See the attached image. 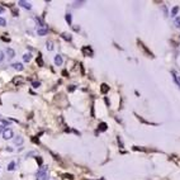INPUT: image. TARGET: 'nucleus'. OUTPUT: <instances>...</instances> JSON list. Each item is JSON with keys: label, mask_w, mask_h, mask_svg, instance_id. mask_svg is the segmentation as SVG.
Returning a JSON list of instances; mask_svg holds the SVG:
<instances>
[{"label": "nucleus", "mask_w": 180, "mask_h": 180, "mask_svg": "<svg viewBox=\"0 0 180 180\" xmlns=\"http://www.w3.org/2000/svg\"><path fill=\"white\" fill-rule=\"evenodd\" d=\"M37 64H38L39 66H43V60H42V56H41V55H39L38 58H37Z\"/></svg>", "instance_id": "6ab92c4d"}, {"label": "nucleus", "mask_w": 180, "mask_h": 180, "mask_svg": "<svg viewBox=\"0 0 180 180\" xmlns=\"http://www.w3.org/2000/svg\"><path fill=\"white\" fill-rule=\"evenodd\" d=\"M14 169H15V162L12 161V162H10V164L8 165V170H9V171H13Z\"/></svg>", "instance_id": "dca6fc26"}, {"label": "nucleus", "mask_w": 180, "mask_h": 180, "mask_svg": "<svg viewBox=\"0 0 180 180\" xmlns=\"http://www.w3.org/2000/svg\"><path fill=\"white\" fill-rule=\"evenodd\" d=\"M64 176H65V178H67V179H74V176H72L71 174H65Z\"/></svg>", "instance_id": "b1692460"}, {"label": "nucleus", "mask_w": 180, "mask_h": 180, "mask_svg": "<svg viewBox=\"0 0 180 180\" xmlns=\"http://www.w3.org/2000/svg\"><path fill=\"white\" fill-rule=\"evenodd\" d=\"M1 123H3V126H7V127H9V126H10V123H12V121H8V119H1Z\"/></svg>", "instance_id": "a211bd4d"}, {"label": "nucleus", "mask_w": 180, "mask_h": 180, "mask_svg": "<svg viewBox=\"0 0 180 180\" xmlns=\"http://www.w3.org/2000/svg\"><path fill=\"white\" fill-rule=\"evenodd\" d=\"M0 25H1V27H5V25H7V20L3 19V18H0Z\"/></svg>", "instance_id": "4be33fe9"}, {"label": "nucleus", "mask_w": 180, "mask_h": 180, "mask_svg": "<svg viewBox=\"0 0 180 180\" xmlns=\"http://www.w3.org/2000/svg\"><path fill=\"white\" fill-rule=\"evenodd\" d=\"M32 85H33V88H38L39 85H41V82H39V81H33Z\"/></svg>", "instance_id": "5701e85b"}, {"label": "nucleus", "mask_w": 180, "mask_h": 180, "mask_svg": "<svg viewBox=\"0 0 180 180\" xmlns=\"http://www.w3.org/2000/svg\"><path fill=\"white\" fill-rule=\"evenodd\" d=\"M82 52L85 53V55H88V56H89V55H90V56L93 55V51H91L90 48H88V47H84V48H82Z\"/></svg>", "instance_id": "9d476101"}, {"label": "nucleus", "mask_w": 180, "mask_h": 180, "mask_svg": "<svg viewBox=\"0 0 180 180\" xmlns=\"http://www.w3.org/2000/svg\"><path fill=\"white\" fill-rule=\"evenodd\" d=\"M14 143L15 145H22V143H23V137H22V136H16L14 138Z\"/></svg>", "instance_id": "0eeeda50"}, {"label": "nucleus", "mask_w": 180, "mask_h": 180, "mask_svg": "<svg viewBox=\"0 0 180 180\" xmlns=\"http://www.w3.org/2000/svg\"><path fill=\"white\" fill-rule=\"evenodd\" d=\"M172 75H174V80H175V82L178 84V86L180 88V77L175 74V72H172Z\"/></svg>", "instance_id": "ddd939ff"}, {"label": "nucleus", "mask_w": 180, "mask_h": 180, "mask_svg": "<svg viewBox=\"0 0 180 180\" xmlns=\"http://www.w3.org/2000/svg\"><path fill=\"white\" fill-rule=\"evenodd\" d=\"M62 38L66 39V41H71V34H69V33H62Z\"/></svg>", "instance_id": "f3484780"}, {"label": "nucleus", "mask_w": 180, "mask_h": 180, "mask_svg": "<svg viewBox=\"0 0 180 180\" xmlns=\"http://www.w3.org/2000/svg\"><path fill=\"white\" fill-rule=\"evenodd\" d=\"M3 58H4V55H3V52H0V62L3 61Z\"/></svg>", "instance_id": "cd10ccee"}, {"label": "nucleus", "mask_w": 180, "mask_h": 180, "mask_svg": "<svg viewBox=\"0 0 180 180\" xmlns=\"http://www.w3.org/2000/svg\"><path fill=\"white\" fill-rule=\"evenodd\" d=\"M55 64L57 65V66H61V65H62V57H61L60 55H56V57H55Z\"/></svg>", "instance_id": "423d86ee"}, {"label": "nucleus", "mask_w": 180, "mask_h": 180, "mask_svg": "<svg viewBox=\"0 0 180 180\" xmlns=\"http://www.w3.org/2000/svg\"><path fill=\"white\" fill-rule=\"evenodd\" d=\"M31 58H32V55H31V53H24V56H23V60L25 61V62H29V61H31Z\"/></svg>", "instance_id": "9b49d317"}, {"label": "nucleus", "mask_w": 180, "mask_h": 180, "mask_svg": "<svg viewBox=\"0 0 180 180\" xmlns=\"http://www.w3.org/2000/svg\"><path fill=\"white\" fill-rule=\"evenodd\" d=\"M37 33H38V36H44V34H47V33H48V28H47V27H43V28H38Z\"/></svg>", "instance_id": "20e7f679"}, {"label": "nucleus", "mask_w": 180, "mask_h": 180, "mask_svg": "<svg viewBox=\"0 0 180 180\" xmlns=\"http://www.w3.org/2000/svg\"><path fill=\"white\" fill-rule=\"evenodd\" d=\"M175 25H176V28H180V16H178V18H175Z\"/></svg>", "instance_id": "412c9836"}, {"label": "nucleus", "mask_w": 180, "mask_h": 180, "mask_svg": "<svg viewBox=\"0 0 180 180\" xmlns=\"http://www.w3.org/2000/svg\"><path fill=\"white\" fill-rule=\"evenodd\" d=\"M47 170H48V166L47 165H42L41 167L38 169V171L36 174V179L37 180H48Z\"/></svg>", "instance_id": "f257e3e1"}, {"label": "nucleus", "mask_w": 180, "mask_h": 180, "mask_svg": "<svg viewBox=\"0 0 180 180\" xmlns=\"http://www.w3.org/2000/svg\"><path fill=\"white\" fill-rule=\"evenodd\" d=\"M3 138L4 139H10V138H13V131L10 128L8 129H5L4 133H3Z\"/></svg>", "instance_id": "f03ea898"}, {"label": "nucleus", "mask_w": 180, "mask_h": 180, "mask_svg": "<svg viewBox=\"0 0 180 180\" xmlns=\"http://www.w3.org/2000/svg\"><path fill=\"white\" fill-rule=\"evenodd\" d=\"M46 47H47L48 51H52V49H53V43H52L51 41H48V42L46 43Z\"/></svg>", "instance_id": "4468645a"}, {"label": "nucleus", "mask_w": 180, "mask_h": 180, "mask_svg": "<svg viewBox=\"0 0 180 180\" xmlns=\"http://www.w3.org/2000/svg\"><path fill=\"white\" fill-rule=\"evenodd\" d=\"M36 160H37V162H38L39 165H42V159H41V157H38V156H37V157H36Z\"/></svg>", "instance_id": "393cba45"}, {"label": "nucleus", "mask_w": 180, "mask_h": 180, "mask_svg": "<svg viewBox=\"0 0 180 180\" xmlns=\"http://www.w3.org/2000/svg\"><path fill=\"white\" fill-rule=\"evenodd\" d=\"M66 22L69 24H71V22H72V18H71V14H66Z\"/></svg>", "instance_id": "aec40b11"}, {"label": "nucleus", "mask_w": 180, "mask_h": 180, "mask_svg": "<svg viewBox=\"0 0 180 180\" xmlns=\"http://www.w3.org/2000/svg\"><path fill=\"white\" fill-rule=\"evenodd\" d=\"M178 12H179V7H174V8L171 9V13H170V16H175V15L178 14Z\"/></svg>", "instance_id": "1a4fd4ad"}, {"label": "nucleus", "mask_w": 180, "mask_h": 180, "mask_svg": "<svg viewBox=\"0 0 180 180\" xmlns=\"http://www.w3.org/2000/svg\"><path fill=\"white\" fill-rule=\"evenodd\" d=\"M18 5H20V7H23L24 9H32V5H31V3H28V1H24V0H19L18 1Z\"/></svg>", "instance_id": "7ed1b4c3"}, {"label": "nucleus", "mask_w": 180, "mask_h": 180, "mask_svg": "<svg viewBox=\"0 0 180 180\" xmlns=\"http://www.w3.org/2000/svg\"><path fill=\"white\" fill-rule=\"evenodd\" d=\"M13 14H14V16H16L19 13H18V10H16V9H13Z\"/></svg>", "instance_id": "a878e982"}, {"label": "nucleus", "mask_w": 180, "mask_h": 180, "mask_svg": "<svg viewBox=\"0 0 180 180\" xmlns=\"http://www.w3.org/2000/svg\"><path fill=\"white\" fill-rule=\"evenodd\" d=\"M13 69H14V70H16V71H22V70L24 69V67H23V65H22V64L15 62V64H13Z\"/></svg>", "instance_id": "39448f33"}, {"label": "nucleus", "mask_w": 180, "mask_h": 180, "mask_svg": "<svg viewBox=\"0 0 180 180\" xmlns=\"http://www.w3.org/2000/svg\"><path fill=\"white\" fill-rule=\"evenodd\" d=\"M4 10H5V9H4L3 7H0V14H1V13H4Z\"/></svg>", "instance_id": "c85d7f7f"}, {"label": "nucleus", "mask_w": 180, "mask_h": 180, "mask_svg": "<svg viewBox=\"0 0 180 180\" xmlns=\"http://www.w3.org/2000/svg\"><path fill=\"white\" fill-rule=\"evenodd\" d=\"M99 131H106V123H100V124H99Z\"/></svg>", "instance_id": "2eb2a0df"}, {"label": "nucleus", "mask_w": 180, "mask_h": 180, "mask_svg": "<svg viewBox=\"0 0 180 180\" xmlns=\"http://www.w3.org/2000/svg\"><path fill=\"white\" fill-rule=\"evenodd\" d=\"M100 90H102V93H104V94H105V93L109 90V86L106 85V84H102V88H100Z\"/></svg>", "instance_id": "f8f14e48"}, {"label": "nucleus", "mask_w": 180, "mask_h": 180, "mask_svg": "<svg viewBox=\"0 0 180 180\" xmlns=\"http://www.w3.org/2000/svg\"><path fill=\"white\" fill-rule=\"evenodd\" d=\"M69 90H70V91H74V90H75V86H74V85H72V86H71V88H70Z\"/></svg>", "instance_id": "c756f323"}, {"label": "nucleus", "mask_w": 180, "mask_h": 180, "mask_svg": "<svg viewBox=\"0 0 180 180\" xmlns=\"http://www.w3.org/2000/svg\"><path fill=\"white\" fill-rule=\"evenodd\" d=\"M0 103H1V100H0Z\"/></svg>", "instance_id": "7c9ffc66"}, {"label": "nucleus", "mask_w": 180, "mask_h": 180, "mask_svg": "<svg viewBox=\"0 0 180 180\" xmlns=\"http://www.w3.org/2000/svg\"><path fill=\"white\" fill-rule=\"evenodd\" d=\"M7 55H8V57H9V58H13L14 56H15V52L13 51L12 48H7Z\"/></svg>", "instance_id": "6e6552de"}, {"label": "nucleus", "mask_w": 180, "mask_h": 180, "mask_svg": "<svg viewBox=\"0 0 180 180\" xmlns=\"http://www.w3.org/2000/svg\"><path fill=\"white\" fill-rule=\"evenodd\" d=\"M4 131H5L4 126H0V133H4Z\"/></svg>", "instance_id": "bb28decb"}]
</instances>
